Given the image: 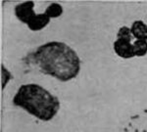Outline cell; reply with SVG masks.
<instances>
[{"label": "cell", "mask_w": 147, "mask_h": 132, "mask_svg": "<svg viewBox=\"0 0 147 132\" xmlns=\"http://www.w3.org/2000/svg\"><path fill=\"white\" fill-rule=\"evenodd\" d=\"M42 74L66 82L80 72V59L72 47L60 41H50L37 47L28 56Z\"/></svg>", "instance_id": "1"}, {"label": "cell", "mask_w": 147, "mask_h": 132, "mask_svg": "<svg viewBox=\"0 0 147 132\" xmlns=\"http://www.w3.org/2000/svg\"><path fill=\"white\" fill-rule=\"evenodd\" d=\"M13 104L42 121L53 119L61 107L55 95L36 83L20 86L13 98Z\"/></svg>", "instance_id": "2"}, {"label": "cell", "mask_w": 147, "mask_h": 132, "mask_svg": "<svg viewBox=\"0 0 147 132\" xmlns=\"http://www.w3.org/2000/svg\"><path fill=\"white\" fill-rule=\"evenodd\" d=\"M120 132H147V110L130 115L121 127Z\"/></svg>", "instance_id": "3"}, {"label": "cell", "mask_w": 147, "mask_h": 132, "mask_svg": "<svg viewBox=\"0 0 147 132\" xmlns=\"http://www.w3.org/2000/svg\"><path fill=\"white\" fill-rule=\"evenodd\" d=\"M14 14L20 22L28 25L30 21L36 15L34 13V2L25 1L19 3L14 8Z\"/></svg>", "instance_id": "4"}, {"label": "cell", "mask_w": 147, "mask_h": 132, "mask_svg": "<svg viewBox=\"0 0 147 132\" xmlns=\"http://www.w3.org/2000/svg\"><path fill=\"white\" fill-rule=\"evenodd\" d=\"M113 48L115 53L123 59H130L136 57L134 52V45L129 41L116 39V41L113 44Z\"/></svg>", "instance_id": "5"}, {"label": "cell", "mask_w": 147, "mask_h": 132, "mask_svg": "<svg viewBox=\"0 0 147 132\" xmlns=\"http://www.w3.org/2000/svg\"><path fill=\"white\" fill-rule=\"evenodd\" d=\"M51 19L46 15L45 13L42 14H36L32 20L30 21V23H28V27L32 31H38V30L43 29L44 27L48 25V23H50Z\"/></svg>", "instance_id": "6"}, {"label": "cell", "mask_w": 147, "mask_h": 132, "mask_svg": "<svg viewBox=\"0 0 147 132\" xmlns=\"http://www.w3.org/2000/svg\"><path fill=\"white\" fill-rule=\"evenodd\" d=\"M130 31L136 40H147V25L143 21H134L130 27Z\"/></svg>", "instance_id": "7"}, {"label": "cell", "mask_w": 147, "mask_h": 132, "mask_svg": "<svg viewBox=\"0 0 147 132\" xmlns=\"http://www.w3.org/2000/svg\"><path fill=\"white\" fill-rule=\"evenodd\" d=\"M44 13H45L50 19L59 18L63 14V7L59 3L54 2V3H51L50 5L47 7Z\"/></svg>", "instance_id": "8"}, {"label": "cell", "mask_w": 147, "mask_h": 132, "mask_svg": "<svg viewBox=\"0 0 147 132\" xmlns=\"http://www.w3.org/2000/svg\"><path fill=\"white\" fill-rule=\"evenodd\" d=\"M132 45L136 57H143L147 54V40H136Z\"/></svg>", "instance_id": "9"}, {"label": "cell", "mask_w": 147, "mask_h": 132, "mask_svg": "<svg viewBox=\"0 0 147 132\" xmlns=\"http://www.w3.org/2000/svg\"><path fill=\"white\" fill-rule=\"evenodd\" d=\"M12 78H13V75H12V74L9 72L5 66L2 64L1 65V89L2 90L5 89L7 84L9 83V81H10Z\"/></svg>", "instance_id": "10"}, {"label": "cell", "mask_w": 147, "mask_h": 132, "mask_svg": "<svg viewBox=\"0 0 147 132\" xmlns=\"http://www.w3.org/2000/svg\"><path fill=\"white\" fill-rule=\"evenodd\" d=\"M117 39H123V40L131 42V40L134 39V36H132L129 27H125H125H120L117 34Z\"/></svg>", "instance_id": "11"}]
</instances>
